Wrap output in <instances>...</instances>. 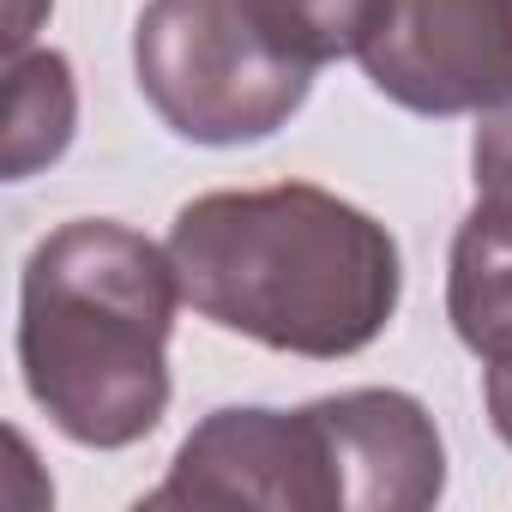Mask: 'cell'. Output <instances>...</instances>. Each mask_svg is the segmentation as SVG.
I'll return each instance as SVG.
<instances>
[{"label":"cell","instance_id":"8","mask_svg":"<svg viewBox=\"0 0 512 512\" xmlns=\"http://www.w3.org/2000/svg\"><path fill=\"white\" fill-rule=\"evenodd\" d=\"M73 127H79V91L67 55L19 49L7 61V181H25L43 163H55L73 145Z\"/></svg>","mask_w":512,"mask_h":512},{"label":"cell","instance_id":"10","mask_svg":"<svg viewBox=\"0 0 512 512\" xmlns=\"http://www.w3.org/2000/svg\"><path fill=\"white\" fill-rule=\"evenodd\" d=\"M482 398H488L494 434L512 446V362H506V368H482Z\"/></svg>","mask_w":512,"mask_h":512},{"label":"cell","instance_id":"7","mask_svg":"<svg viewBox=\"0 0 512 512\" xmlns=\"http://www.w3.org/2000/svg\"><path fill=\"white\" fill-rule=\"evenodd\" d=\"M476 205L452 235L446 320L482 368L512 362V103L476 115L470 139Z\"/></svg>","mask_w":512,"mask_h":512},{"label":"cell","instance_id":"6","mask_svg":"<svg viewBox=\"0 0 512 512\" xmlns=\"http://www.w3.org/2000/svg\"><path fill=\"white\" fill-rule=\"evenodd\" d=\"M332 446L344 512H422L446 494V440L422 398L398 386H362L314 398Z\"/></svg>","mask_w":512,"mask_h":512},{"label":"cell","instance_id":"4","mask_svg":"<svg viewBox=\"0 0 512 512\" xmlns=\"http://www.w3.org/2000/svg\"><path fill=\"white\" fill-rule=\"evenodd\" d=\"M356 61L410 115H482L512 103V0H380Z\"/></svg>","mask_w":512,"mask_h":512},{"label":"cell","instance_id":"2","mask_svg":"<svg viewBox=\"0 0 512 512\" xmlns=\"http://www.w3.org/2000/svg\"><path fill=\"white\" fill-rule=\"evenodd\" d=\"M169 241L73 217L43 235L19 284V374L31 404L97 452L139 446L169 410V332L181 308Z\"/></svg>","mask_w":512,"mask_h":512},{"label":"cell","instance_id":"3","mask_svg":"<svg viewBox=\"0 0 512 512\" xmlns=\"http://www.w3.org/2000/svg\"><path fill=\"white\" fill-rule=\"evenodd\" d=\"M133 79L187 145H260L314 91V67L284 55L247 0H145Z\"/></svg>","mask_w":512,"mask_h":512},{"label":"cell","instance_id":"1","mask_svg":"<svg viewBox=\"0 0 512 512\" xmlns=\"http://www.w3.org/2000/svg\"><path fill=\"white\" fill-rule=\"evenodd\" d=\"M169 260L199 320L308 362L368 350L404 296L392 229L314 181L199 193L175 211Z\"/></svg>","mask_w":512,"mask_h":512},{"label":"cell","instance_id":"9","mask_svg":"<svg viewBox=\"0 0 512 512\" xmlns=\"http://www.w3.org/2000/svg\"><path fill=\"white\" fill-rule=\"evenodd\" d=\"M247 7L260 13L284 55H296L302 67H332L362 49L380 0H247Z\"/></svg>","mask_w":512,"mask_h":512},{"label":"cell","instance_id":"5","mask_svg":"<svg viewBox=\"0 0 512 512\" xmlns=\"http://www.w3.org/2000/svg\"><path fill=\"white\" fill-rule=\"evenodd\" d=\"M145 506H272V512H344L326 428L314 404L211 410L175 452Z\"/></svg>","mask_w":512,"mask_h":512}]
</instances>
